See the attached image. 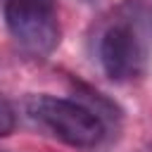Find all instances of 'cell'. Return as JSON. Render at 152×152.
I'll list each match as a JSON object with an SVG mask.
<instances>
[{"mask_svg":"<svg viewBox=\"0 0 152 152\" xmlns=\"http://www.w3.org/2000/svg\"><path fill=\"white\" fill-rule=\"evenodd\" d=\"M24 109L31 121H36L40 128H45L50 135H55L69 147L88 150L100 145L104 138L102 116L76 100L38 93L26 97Z\"/></svg>","mask_w":152,"mask_h":152,"instance_id":"obj_2","label":"cell"},{"mask_svg":"<svg viewBox=\"0 0 152 152\" xmlns=\"http://www.w3.org/2000/svg\"><path fill=\"white\" fill-rule=\"evenodd\" d=\"M152 45V19L131 7L114 19L97 40V57L104 76L114 83H128L145 74Z\"/></svg>","mask_w":152,"mask_h":152,"instance_id":"obj_1","label":"cell"},{"mask_svg":"<svg viewBox=\"0 0 152 152\" xmlns=\"http://www.w3.org/2000/svg\"><path fill=\"white\" fill-rule=\"evenodd\" d=\"M14 128H17V112H14L12 102L5 95H0V138L12 135Z\"/></svg>","mask_w":152,"mask_h":152,"instance_id":"obj_4","label":"cell"},{"mask_svg":"<svg viewBox=\"0 0 152 152\" xmlns=\"http://www.w3.org/2000/svg\"><path fill=\"white\" fill-rule=\"evenodd\" d=\"M5 24L17 48L38 59L52 55L62 38L57 12L48 0H7Z\"/></svg>","mask_w":152,"mask_h":152,"instance_id":"obj_3","label":"cell"}]
</instances>
